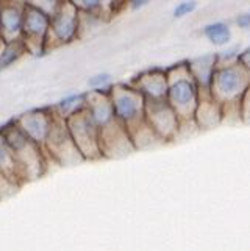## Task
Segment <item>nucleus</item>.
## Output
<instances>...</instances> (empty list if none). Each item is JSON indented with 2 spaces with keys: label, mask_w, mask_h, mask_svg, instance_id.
<instances>
[{
  "label": "nucleus",
  "mask_w": 250,
  "mask_h": 251,
  "mask_svg": "<svg viewBox=\"0 0 250 251\" xmlns=\"http://www.w3.org/2000/svg\"><path fill=\"white\" fill-rule=\"evenodd\" d=\"M110 97L116 119L125 125L136 149L150 144L152 139H160L145 119V97L141 91L119 83L111 86Z\"/></svg>",
  "instance_id": "1"
},
{
  "label": "nucleus",
  "mask_w": 250,
  "mask_h": 251,
  "mask_svg": "<svg viewBox=\"0 0 250 251\" xmlns=\"http://www.w3.org/2000/svg\"><path fill=\"white\" fill-rule=\"evenodd\" d=\"M0 136L3 137L8 147L11 149L17 166L21 170V176L24 183L38 179L44 175L47 162H46V150L33 139L25 134L17 126L16 120L0 126Z\"/></svg>",
  "instance_id": "2"
},
{
  "label": "nucleus",
  "mask_w": 250,
  "mask_h": 251,
  "mask_svg": "<svg viewBox=\"0 0 250 251\" xmlns=\"http://www.w3.org/2000/svg\"><path fill=\"white\" fill-rule=\"evenodd\" d=\"M167 74V101L175 111L182 124L195 122V111L199 105V84H197L191 69L186 64L170 67Z\"/></svg>",
  "instance_id": "3"
},
{
  "label": "nucleus",
  "mask_w": 250,
  "mask_h": 251,
  "mask_svg": "<svg viewBox=\"0 0 250 251\" xmlns=\"http://www.w3.org/2000/svg\"><path fill=\"white\" fill-rule=\"evenodd\" d=\"M250 86V72L238 59L235 63L218 66L213 74L210 91L222 108L239 106L241 99Z\"/></svg>",
  "instance_id": "4"
},
{
  "label": "nucleus",
  "mask_w": 250,
  "mask_h": 251,
  "mask_svg": "<svg viewBox=\"0 0 250 251\" xmlns=\"http://www.w3.org/2000/svg\"><path fill=\"white\" fill-rule=\"evenodd\" d=\"M66 122L77 149L80 150L84 159L92 161V159L103 158L100 151L99 126L94 122L88 108L84 106L83 109L74 112V114H71L66 119Z\"/></svg>",
  "instance_id": "5"
},
{
  "label": "nucleus",
  "mask_w": 250,
  "mask_h": 251,
  "mask_svg": "<svg viewBox=\"0 0 250 251\" xmlns=\"http://www.w3.org/2000/svg\"><path fill=\"white\" fill-rule=\"evenodd\" d=\"M44 150L49 156L56 161L59 166H77L84 161L80 150L71 136V131L67 128L66 119L61 117L55 111L54 114V124L49 133V137L44 144Z\"/></svg>",
  "instance_id": "6"
},
{
  "label": "nucleus",
  "mask_w": 250,
  "mask_h": 251,
  "mask_svg": "<svg viewBox=\"0 0 250 251\" xmlns=\"http://www.w3.org/2000/svg\"><path fill=\"white\" fill-rule=\"evenodd\" d=\"M80 10L74 2H59L55 13L50 16V28L46 41V51L58 49L79 38Z\"/></svg>",
  "instance_id": "7"
},
{
  "label": "nucleus",
  "mask_w": 250,
  "mask_h": 251,
  "mask_svg": "<svg viewBox=\"0 0 250 251\" xmlns=\"http://www.w3.org/2000/svg\"><path fill=\"white\" fill-rule=\"evenodd\" d=\"M50 28V16L33 2H25L22 39L33 55L46 53V41Z\"/></svg>",
  "instance_id": "8"
},
{
  "label": "nucleus",
  "mask_w": 250,
  "mask_h": 251,
  "mask_svg": "<svg viewBox=\"0 0 250 251\" xmlns=\"http://www.w3.org/2000/svg\"><path fill=\"white\" fill-rule=\"evenodd\" d=\"M145 119L160 139L170 141L178 133L180 120L167 100H145Z\"/></svg>",
  "instance_id": "9"
},
{
  "label": "nucleus",
  "mask_w": 250,
  "mask_h": 251,
  "mask_svg": "<svg viewBox=\"0 0 250 251\" xmlns=\"http://www.w3.org/2000/svg\"><path fill=\"white\" fill-rule=\"evenodd\" d=\"M100 134V151L102 156L107 158H117L124 156L136 150V147L130 137V133L122 122L114 119L113 122L107 126L99 128Z\"/></svg>",
  "instance_id": "10"
},
{
  "label": "nucleus",
  "mask_w": 250,
  "mask_h": 251,
  "mask_svg": "<svg viewBox=\"0 0 250 251\" xmlns=\"http://www.w3.org/2000/svg\"><path fill=\"white\" fill-rule=\"evenodd\" d=\"M54 114L55 109H31L17 117L16 124L30 139L44 147L52 129V124H54Z\"/></svg>",
  "instance_id": "11"
},
{
  "label": "nucleus",
  "mask_w": 250,
  "mask_h": 251,
  "mask_svg": "<svg viewBox=\"0 0 250 251\" xmlns=\"http://www.w3.org/2000/svg\"><path fill=\"white\" fill-rule=\"evenodd\" d=\"M25 2L3 0L0 2V38L5 44L22 36Z\"/></svg>",
  "instance_id": "12"
},
{
  "label": "nucleus",
  "mask_w": 250,
  "mask_h": 251,
  "mask_svg": "<svg viewBox=\"0 0 250 251\" xmlns=\"http://www.w3.org/2000/svg\"><path fill=\"white\" fill-rule=\"evenodd\" d=\"M223 119V108L213 97L210 89L199 88V105L195 111V124L200 128H213Z\"/></svg>",
  "instance_id": "13"
},
{
  "label": "nucleus",
  "mask_w": 250,
  "mask_h": 251,
  "mask_svg": "<svg viewBox=\"0 0 250 251\" xmlns=\"http://www.w3.org/2000/svg\"><path fill=\"white\" fill-rule=\"evenodd\" d=\"M135 88L141 91L145 100H167V74L163 71H149L139 75Z\"/></svg>",
  "instance_id": "14"
},
{
  "label": "nucleus",
  "mask_w": 250,
  "mask_h": 251,
  "mask_svg": "<svg viewBox=\"0 0 250 251\" xmlns=\"http://www.w3.org/2000/svg\"><path fill=\"white\" fill-rule=\"evenodd\" d=\"M216 67H218L216 56H213V55L197 58L194 61L189 63V69H191V72L200 89H210L213 74L216 71Z\"/></svg>",
  "instance_id": "15"
},
{
  "label": "nucleus",
  "mask_w": 250,
  "mask_h": 251,
  "mask_svg": "<svg viewBox=\"0 0 250 251\" xmlns=\"http://www.w3.org/2000/svg\"><path fill=\"white\" fill-rule=\"evenodd\" d=\"M0 172H2L5 176L10 178L11 181H14L16 184H19V186L24 184L17 161L14 158L11 149L8 147V144L5 142L2 136H0Z\"/></svg>",
  "instance_id": "16"
},
{
  "label": "nucleus",
  "mask_w": 250,
  "mask_h": 251,
  "mask_svg": "<svg viewBox=\"0 0 250 251\" xmlns=\"http://www.w3.org/2000/svg\"><path fill=\"white\" fill-rule=\"evenodd\" d=\"M27 53H30V51L22 38L5 44L2 53H0V72L5 71V69H8L10 66H13L14 63H17L24 55H27Z\"/></svg>",
  "instance_id": "17"
},
{
  "label": "nucleus",
  "mask_w": 250,
  "mask_h": 251,
  "mask_svg": "<svg viewBox=\"0 0 250 251\" xmlns=\"http://www.w3.org/2000/svg\"><path fill=\"white\" fill-rule=\"evenodd\" d=\"M86 99H88V94H72L59 101L55 111L61 117L67 119L71 114H74V112L80 111L86 106Z\"/></svg>",
  "instance_id": "18"
},
{
  "label": "nucleus",
  "mask_w": 250,
  "mask_h": 251,
  "mask_svg": "<svg viewBox=\"0 0 250 251\" xmlns=\"http://www.w3.org/2000/svg\"><path fill=\"white\" fill-rule=\"evenodd\" d=\"M203 34L208 38L214 46H225L231 38L230 27L223 22H213L203 28Z\"/></svg>",
  "instance_id": "19"
},
{
  "label": "nucleus",
  "mask_w": 250,
  "mask_h": 251,
  "mask_svg": "<svg viewBox=\"0 0 250 251\" xmlns=\"http://www.w3.org/2000/svg\"><path fill=\"white\" fill-rule=\"evenodd\" d=\"M21 186L16 184L14 181H11L8 176H5L2 172H0V200H5V198H10L17 192V189Z\"/></svg>",
  "instance_id": "20"
},
{
  "label": "nucleus",
  "mask_w": 250,
  "mask_h": 251,
  "mask_svg": "<svg viewBox=\"0 0 250 251\" xmlns=\"http://www.w3.org/2000/svg\"><path fill=\"white\" fill-rule=\"evenodd\" d=\"M239 108H241V120L246 124H250V86L244 92L243 99H241Z\"/></svg>",
  "instance_id": "21"
},
{
  "label": "nucleus",
  "mask_w": 250,
  "mask_h": 251,
  "mask_svg": "<svg viewBox=\"0 0 250 251\" xmlns=\"http://www.w3.org/2000/svg\"><path fill=\"white\" fill-rule=\"evenodd\" d=\"M110 80H111L110 74H99L96 76H92V78H89L88 84L94 91H103L105 89V86L110 83Z\"/></svg>",
  "instance_id": "22"
},
{
  "label": "nucleus",
  "mask_w": 250,
  "mask_h": 251,
  "mask_svg": "<svg viewBox=\"0 0 250 251\" xmlns=\"http://www.w3.org/2000/svg\"><path fill=\"white\" fill-rule=\"evenodd\" d=\"M195 2H180L177 6H175V10H174V16L175 17H185L188 16L189 13H193L195 10Z\"/></svg>",
  "instance_id": "23"
},
{
  "label": "nucleus",
  "mask_w": 250,
  "mask_h": 251,
  "mask_svg": "<svg viewBox=\"0 0 250 251\" xmlns=\"http://www.w3.org/2000/svg\"><path fill=\"white\" fill-rule=\"evenodd\" d=\"M238 61L243 64L247 71L250 72V49H247V50H244L243 53H241L239 56H238Z\"/></svg>",
  "instance_id": "24"
},
{
  "label": "nucleus",
  "mask_w": 250,
  "mask_h": 251,
  "mask_svg": "<svg viewBox=\"0 0 250 251\" xmlns=\"http://www.w3.org/2000/svg\"><path fill=\"white\" fill-rule=\"evenodd\" d=\"M236 24L239 25L241 28H250V11L241 14L236 19Z\"/></svg>",
  "instance_id": "25"
},
{
  "label": "nucleus",
  "mask_w": 250,
  "mask_h": 251,
  "mask_svg": "<svg viewBox=\"0 0 250 251\" xmlns=\"http://www.w3.org/2000/svg\"><path fill=\"white\" fill-rule=\"evenodd\" d=\"M3 47H5V42H3V39H2V38H0V53H2Z\"/></svg>",
  "instance_id": "26"
}]
</instances>
